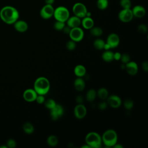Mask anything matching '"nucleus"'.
<instances>
[{
    "label": "nucleus",
    "instance_id": "nucleus-1",
    "mask_svg": "<svg viewBox=\"0 0 148 148\" xmlns=\"http://www.w3.org/2000/svg\"><path fill=\"white\" fill-rule=\"evenodd\" d=\"M18 10L10 5L3 6L0 10V18L6 24H13L19 18Z\"/></svg>",
    "mask_w": 148,
    "mask_h": 148
},
{
    "label": "nucleus",
    "instance_id": "nucleus-2",
    "mask_svg": "<svg viewBox=\"0 0 148 148\" xmlns=\"http://www.w3.org/2000/svg\"><path fill=\"white\" fill-rule=\"evenodd\" d=\"M50 87L49 80L45 77H38L34 84V89L38 95L46 94Z\"/></svg>",
    "mask_w": 148,
    "mask_h": 148
},
{
    "label": "nucleus",
    "instance_id": "nucleus-3",
    "mask_svg": "<svg viewBox=\"0 0 148 148\" xmlns=\"http://www.w3.org/2000/svg\"><path fill=\"white\" fill-rule=\"evenodd\" d=\"M102 142L107 147H113L117 142V132L112 129L106 130L101 137Z\"/></svg>",
    "mask_w": 148,
    "mask_h": 148
},
{
    "label": "nucleus",
    "instance_id": "nucleus-4",
    "mask_svg": "<svg viewBox=\"0 0 148 148\" xmlns=\"http://www.w3.org/2000/svg\"><path fill=\"white\" fill-rule=\"evenodd\" d=\"M85 142L90 148H99L102 145L101 136L95 132L88 133L85 137Z\"/></svg>",
    "mask_w": 148,
    "mask_h": 148
},
{
    "label": "nucleus",
    "instance_id": "nucleus-5",
    "mask_svg": "<svg viewBox=\"0 0 148 148\" xmlns=\"http://www.w3.org/2000/svg\"><path fill=\"white\" fill-rule=\"evenodd\" d=\"M69 16V11L65 6H59L54 9L53 17L56 20L65 23Z\"/></svg>",
    "mask_w": 148,
    "mask_h": 148
},
{
    "label": "nucleus",
    "instance_id": "nucleus-6",
    "mask_svg": "<svg viewBox=\"0 0 148 148\" xmlns=\"http://www.w3.org/2000/svg\"><path fill=\"white\" fill-rule=\"evenodd\" d=\"M72 10L74 15L80 18L84 17L88 11L86 5L82 2H76L73 5Z\"/></svg>",
    "mask_w": 148,
    "mask_h": 148
},
{
    "label": "nucleus",
    "instance_id": "nucleus-7",
    "mask_svg": "<svg viewBox=\"0 0 148 148\" xmlns=\"http://www.w3.org/2000/svg\"><path fill=\"white\" fill-rule=\"evenodd\" d=\"M69 35L71 39L74 42H80L83 39L84 31L80 27L72 28L71 29Z\"/></svg>",
    "mask_w": 148,
    "mask_h": 148
},
{
    "label": "nucleus",
    "instance_id": "nucleus-8",
    "mask_svg": "<svg viewBox=\"0 0 148 148\" xmlns=\"http://www.w3.org/2000/svg\"><path fill=\"white\" fill-rule=\"evenodd\" d=\"M54 8L53 5L45 4L40 9L39 14L40 17L45 20H47L53 17Z\"/></svg>",
    "mask_w": 148,
    "mask_h": 148
},
{
    "label": "nucleus",
    "instance_id": "nucleus-9",
    "mask_svg": "<svg viewBox=\"0 0 148 148\" xmlns=\"http://www.w3.org/2000/svg\"><path fill=\"white\" fill-rule=\"evenodd\" d=\"M134 17L131 9H122L118 14L120 21L123 23L130 22Z\"/></svg>",
    "mask_w": 148,
    "mask_h": 148
},
{
    "label": "nucleus",
    "instance_id": "nucleus-10",
    "mask_svg": "<svg viewBox=\"0 0 148 148\" xmlns=\"http://www.w3.org/2000/svg\"><path fill=\"white\" fill-rule=\"evenodd\" d=\"M64 114V108L60 104H56V106L50 110V116L53 120H57Z\"/></svg>",
    "mask_w": 148,
    "mask_h": 148
},
{
    "label": "nucleus",
    "instance_id": "nucleus-11",
    "mask_svg": "<svg viewBox=\"0 0 148 148\" xmlns=\"http://www.w3.org/2000/svg\"><path fill=\"white\" fill-rule=\"evenodd\" d=\"M74 115L78 119H83L87 114V109L82 103H78L74 108Z\"/></svg>",
    "mask_w": 148,
    "mask_h": 148
},
{
    "label": "nucleus",
    "instance_id": "nucleus-12",
    "mask_svg": "<svg viewBox=\"0 0 148 148\" xmlns=\"http://www.w3.org/2000/svg\"><path fill=\"white\" fill-rule=\"evenodd\" d=\"M106 43L110 46V49H114L118 46L120 43V38L117 34L115 33L110 34L106 40Z\"/></svg>",
    "mask_w": 148,
    "mask_h": 148
},
{
    "label": "nucleus",
    "instance_id": "nucleus-13",
    "mask_svg": "<svg viewBox=\"0 0 148 148\" xmlns=\"http://www.w3.org/2000/svg\"><path fill=\"white\" fill-rule=\"evenodd\" d=\"M107 103L113 108H118L121 104V98L116 95H112L107 98Z\"/></svg>",
    "mask_w": 148,
    "mask_h": 148
},
{
    "label": "nucleus",
    "instance_id": "nucleus-14",
    "mask_svg": "<svg viewBox=\"0 0 148 148\" xmlns=\"http://www.w3.org/2000/svg\"><path fill=\"white\" fill-rule=\"evenodd\" d=\"M37 95L38 94L34 90V89L28 88L24 91L23 97L25 101L31 102L35 101Z\"/></svg>",
    "mask_w": 148,
    "mask_h": 148
},
{
    "label": "nucleus",
    "instance_id": "nucleus-15",
    "mask_svg": "<svg viewBox=\"0 0 148 148\" xmlns=\"http://www.w3.org/2000/svg\"><path fill=\"white\" fill-rule=\"evenodd\" d=\"M131 10L134 17L139 18L143 17L145 16L146 12L145 8L143 6L139 5H135L131 9Z\"/></svg>",
    "mask_w": 148,
    "mask_h": 148
},
{
    "label": "nucleus",
    "instance_id": "nucleus-16",
    "mask_svg": "<svg viewBox=\"0 0 148 148\" xmlns=\"http://www.w3.org/2000/svg\"><path fill=\"white\" fill-rule=\"evenodd\" d=\"M125 69L130 75H135L138 71V66L137 64L134 61H129L125 64Z\"/></svg>",
    "mask_w": 148,
    "mask_h": 148
},
{
    "label": "nucleus",
    "instance_id": "nucleus-17",
    "mask_svg": "<svg viewBox=\"0 0 148 148\" xmlns=\"http://www.w3.org/2000/svg\"><path fill=\"white\" fill-rule=\"evenodd\" d=\"M14 29L19 32H24L27 31L28 25L26 21L22 20H17L14 24Z\"/></svg>",
    "mask_w": 148,
    "mask_h": 148
},
{
    "label": "nucleus",
    "instance_id": "nucleus-18",
    "mask_svg": "<svg viewBox=\"0 0 148 148\" xmlns=\"http://www.w3.org/2000/svg\"><path fill=\"white\" fill-rule=\"evenodd\" d=\"M66 22V25L69 27L71 28H75L79 27L81 25V18L74 15L69 16Z\"/></svg>",
    "mask_w": 148,
    "mask_h": 148
},
{
    "label": "nucleus",
    "instance_id": "nucleus-19",
    "mask_svg": "<svg viewBox=\"0 0 148 148\" xmlns=\"http://www.w3.org/2000/svg\"><path fill=\"white\" fill-rule=\"evenodd\" d=\"M81 25L86 29H90L94 25V21L91 17L86 16L81 20Z\"/></svg>",
    "mask_w": 148,
    "mask_h": 148
},
{
    "label": "nucleus",
    "instance_id": "nucleus-20",
    "mask_svg": "<svg viewBox=\"0 0 148 148\" xmlns=\"http://www.w3.org/2000/svg\"><path fill=\"white\" fill-rule=\"evenodd\" d=\"M73 86L76 90L78 91H83L85 88V82L83 79L82 77H78L76 78L73 83Z\"/></svg>",
    "mask_w": 148,
    "mask_h": 148
},
{
    "label": "nucleus",
    "instance_id": "nucleus-21",
    "mask_svg": "<svg viewBox=\"0 0 148 148\" xmlns=\"http://www.w3.org/2000/svg\"><path fill=\"white\" fill-rule=\"evenodd\" d=\"M86 68L82 65H77L74 68V73L77 77H82L86 75Z\"/></svg>",
    "mask_w": 148,
    "mask_h": 148
},
{
    "label": "nucleus",
    "instance_id": "nucleus-22",
    "mask_svg": "<svg viewBox=\"0 0 148 148\" xmlns=\"http://www.w3.org/2000/svg\"><path fill=\"white\" fill-rule=\"evenodd\" d=\"M113 53H114L110 51L109 50H106L102 53V58L105 62H111L114 60V58H113Z\"/></svg>",
    "mask_w": 148,
    "mask_h": 148
},
{
    "label": "nucleus",
    "instance_id": "nucleus-23",
    "mask_svg": "<svg viewBox=\"0 0 148 148\" xmlns=\"http://www.w3.org/2000/svg\"><path fill=\"white\" fill-rule=\"evenodd\" d=\"M108 94V90L104 87L99 88L97 92V95H98V97L102 100H105L107 99Z\"/></svg>",
    "mask_w": 148,
    "mask_h": 148
},
{
    "label": "nucleus",
    "instance_id": "nucleus-24",
    "mask_svg": "<svg viewBox=\"0 0 148 148\" xmlns=\"http://www.w3.org/2000/svg\"><path fill=\"white\" fill-rule=\"evenodd\" d=\"M97 97V92L94 89H90L87 91L86 94V100L88 102H92L95 100Z\"/></svg>",
    "mask_w": 148,
    "mask_h": 148
},
{
    "label": "nucleus",
    "instance_id": "nucleus-25",
    "mask_svg": "<svg viewBox=\"0 0 148 148\" xmlns=\"http://www.w3.org/2000/svg\"><path fill=\"white\" fill-rule=\"evenodd\" d=\"M23 130L27 134H31L34 131L33 125L29 122H26L23 125Z\"/></svg>",
    "mask_w": 148,
    "mask_h": 148
},
{
    "label": "nucleus",
    "instance_id": "nucleus-26",
    "mask_svg": "<svg viewBox=\"0 0 148 148\" xmlns=\"http://www.w3.org/2000/svg\"><path fill=\"white\" fill-rule=\"evenodd\" d=\"M109 6L108 0H97V6L101 10H104L108 8Z\"/></svg>",
    "mask_w": 148,
    "mask_h": 148
},
{
    "label": "nucleus",
    "instance_id": "nucleus-27",
    "mask_svg": "<svg viewBox=\"0 0 148 148\" xmlns=\"http://www.w3.org/2000/svg\"><path fill=\"white\" fill-rule=\"evenodd\" d=\"M90 34L94 36H100L102 33H103V30L102 29L99 27H92L90 29Z\"/></svg>",
    "mask_w": 148,
    "mask_h": 148
},
{
    "label": "nucleus",
    "instance_id": "nucleus-28",
    "mask_svg": "<svg viewBox=\"0 0 148 148\" xmlns=\"http://www.w3.org/2000/svg\"><path fill=\"white\" fill-rule=\"evenodd\" d=\"M105 42L103 41V40L98 38L96 39L93 43L94 47L97 49V50H102L103 49V47L105 45Z\"/></svg>",
    "mask_w": 148,
    "mask_h": 148
},
{
    "label": "nucleus",
    "instance_id": "nucleus-29",
    "mask_svg": "<svg viewBox=\"0 0 148 148\" xmlns=\"http://www.w3.org/2000/svg\"><path fill=\"white\" fill-rule=\"evenodd\" d=\"M47 143L50 146H56L58 144V139L55 135H50L47 139Z\"/></svg>",
    "mask_w": 148,
    "mask_h": 148
},
{
    "label": "nucleus",
    "instance_id": "nucleus-30",
    "mask_svg": "<svg viewBox=\"0 0 148 148\" xmlns=\"http://www.w3.org/2000/svg\"><path fill=\"white\" fill-rule=\"evenodd\" d=\"M43 103L45 104V107L50 110H51L52 108H53L57 104L56 101L53 99H48L46 101L45 100V101Z\"/></svg>",
    "mask_w": 148,
    "mask_h": 148
},
{
    "label": "nucleus",
    "instance_id": "nucleus-31",
    "mask_svg": "<svg viewBox=\"0 0 148 148\" xmlns=\"http://www.w3.org/2000/svg\"><path fill=\"white\" fill-rule=\"evenodd\" d=\"M120 5L122 9H130L132 5L131 0H120Z\"/></svg>",
    "mask_w": 148,
    "mask_h": 148
},
{
    "label": "nucleus",
    "instance_id": "nucleus-32",
    "mask_svg": "<svg viewBox=\"0 0 148 148\" xmlns=\"http://www.w3.org/2000/svg\"><path fill=\"white\" fill-rule=\"evenodd\" d=\"M65 26V23L64 22L57 21V20L53 24L54 28L57 31H62Z\"/></svg>",
    "mask_w": 148,
    "mask_h": 148
},
{
    "label": "nucleus",
    "instance_id": "nucleus-33",
    "mask_svg": "<svg viewBox=\"0 0 148 148\" xmlns=\"http://www.w3.org/2000/svg\"><path fill=\"white\" fill-rule=\"evenodd\" d=\"M123 105L124 108L127 109V110H130L131 109L133 106H134V102L132 99H130V98H127L126 99L124 102H123Z\"/></svg>",
    "mask_w": 148,
    "mask_h": 148
},
{
    "label": "nucleus",
    "instance_id": "nucleus-34",
    "mask_svg": "<svg viewBox=\"0 0 148 148\" xmlns=\"http://www.w3.org/2000/svg\"><path fill=\"white\" fill-rule=\"evenodd\" d=\"M66 47L69 51H72L76 48V42L72 40H69L66 43Z\"/></svg>",
    "mask_w": 148,
    "mask_h": 148
},
{
    "label": "nucleus",
    "instance_id": "nucleus-35",
    "mask_svg": "<svg viewBox=\"0 0 148 148\" xmlns=\"http://www.w3.org/2000/svg\"><path fill=\"white\" fill-rule=\"evenodd\" d=\"M120 60L121 61L123 64H125L130 61V56L127 53H124V54H121Z\"/></svg>",
    "mask_w": 148,
    "mask_h": 148
},
{
    "label": "nucleus",
    "instance_id": "nucleus-36",
    "mask_svg": "<svg viewBox=\"0 0 148 148\" xmlns=\"http://www.w3.org/2000/svg\"><path fill=\"white\" fill-rule=\"evenodd\" d=\"M138 31L141 34H146L147 32V27L143 24H139L138 27Z\"/></svg>",
    "mask_w": 148,
    "mask_h": 148
},
{
    "label": "nucleus",
    "instance_id": "nucleus-37",
    "mask_svg": "<svg viewBox=\"0 0 148 148\" xmlns=\"http://www.w3.org/2000/svg\"><path fill=\"white\" fill-rule=\"evenodd\" d=\"M16 145V142L13 139H9L6 142V146L9 148H14Z\"/></svg>",
    "mask_w": 148,
    "mask_h": 148
},
{
    "label": "nucleus",
    "instance_id": "nucleus-38",
    "mask_svg": "<svg viewBox=\"0 0 148 148\" xmlns=\"http://www.w3.org/2000/svg\"><path fill=\"white\" fill-rule=\"evenodd\" d=\"M35 101H36V102L39 104H42L45 101V98L44 97V95H37Z\"/></svg>",
    "mask_w": 148,
    "mask_h": 148
},
{
    "label": "nucleus",
    "instance_id": "nucleus-39",
    "mask_svg": "<svg viewBox=\"0 0 148 148\" xmlns=\"http://www.w3.org/2000/svg\"><path fill=\"white\" fill-rule=\"evenodd\" d=\"M108 106V103L107 102L105 101L104 100H103V101L100 102L98 104V108L100 109V110H105Z\"/></svg>",
    "mask_w": 148,
    "mask_h": 148
},
{
    "label": "nucleus",
    "instance_id": "nucleus-40",
    "mask_svg": "<svg viewBox=\"0 0 148 148\" xmlns=\"http://www.w3.org/2000/svg\"><path fill=\"white\" fill-rule=\"evenodd\" d=\"M142 68L144 71L147 72V71H148V62H147V61H144V62H142Z\"/></svg>",
    "mask_w": 148,
    "mask_h": 148
},
{
    "label": "nucleus",
    "instance_id": "nucleus-41",
    "mask_svg": "<svg viewBox=\"0 0 148 148\" xmlns=\"http://www.w3.org/2000/svg\"><path fill=\"white\" fill-rule=\"evenodd\" d=\"M121 54L119 52H116L114 53H113V58L114 60H117V61H119L120 60V58H121Z\"/></svg>",
    "mask_w": 148,
    "mask_h": 148
},
{
    "label": "nucleus",
    "instance_id": "nucleus-42",
    "mask_svg": "<svg viewBox=\"0 0 148 148\" xmlns=\"http://www.w3.org/2000/svg\"><path fill=\"white\" fill-rule=\"evenodd\" d=\"M83 98L82 95H79L76 97V101L77 102V103H82L83 102Z\"/></svg>",
    "mask_w": 148,
    "mask_h": 148
},
{
    "label": "nucleus",
    "instance_id": "nucleus-43",
    "mask_svg": "<svg viewBox=\"0 0 148 148\" xmlns=\"http://www.w3.org/2000/svg\"><path fill=\"white\" fill-rule=\"evenodd\" d=\"M71 28L69 27H68V25H65L64 27V28L62 29V31H63V32L65 33V34H69V32H70V31H71Z\"/></svg>",
    "mask_w": 148,
    "mask_h": 148
},
{
    "label": "nucleus",
    "instance_id": "nucleus-44",
    "mask_svg": "<svg viewBox=\"0 0 148 148\" xmlns=\"http://www.w3.org/2000/svg\"><path fill=\"white\" fill-rule=\"evenodd\" d=\"M54 1L55 0H45V4H49V5H53Z\"/></svg>",
    "mask_w": 148,
    "mask_h": 148
},
{
    "label": "nucleus",
    "instance_id": "nucleus-45",
    "mask_svg": "<svg viewBox=\"0 0 148 148\" xmlns=\"http://www.w3.org/2000/svg\"><path fill=\"white\" fill-rule=\"evenodd\" d=\"M114 148H123V146L120 145V144H118V143H116L113 146Z\"/></svg>",
    "mask_w": 148,
    "mask_h": 148
},
{
    "label": "nucleus",
    "instance_id": "nucleus-46",
    "mask_svg": "<svg viewBox=\"0 0 148 148\" xmlns=\"http://www.w3.org/2000/svg\"><path fill=\"white\" fill-rule=\"evenodd\" d=\"M84 147H86V148H90V146L88 145H87V144H86V145H83L82 146V148H84Z\"/></svg>",
    "mask_w": 148,
    "mask_h": 148
}]
</instances>
